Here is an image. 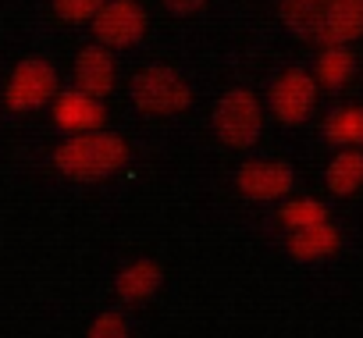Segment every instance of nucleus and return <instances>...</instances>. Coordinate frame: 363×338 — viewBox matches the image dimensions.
Segmentation results:
<instances>
[{
  "instance_id": "1a4fd4ad",
  "label": "nucleus",
  "mask_w": 363,
  "mask_h": 338,
  "mask_svg": "<svg viewBox=\"0 0 363 338\" xmlns=\"http://www.w3.org/2000/svg\"><path fill=\"white\" fill-rule=\"evenodd\" d=\"M104 118H107L104 114V103L93 93H86V89L61 93L57 103H54V121L65 132H93V128L104 125Z\"/></svg>"
},
{
  "instance_id": "7ed1b4c3",
  "label": "nucleus",
  "mask_w": 363,
  "mask_h": 338,
  "mask_svg": "<svg viewBox=\"0 0 363 338\" xmlns=\"http://www.w3.org/2000/svg\"><path fill=\"white\" fill-rule=\"evenodd\" d=\"M132 100L146 114H178L193 103V89L174 68L153 64L132 79Z\"/></svg>"
},
{
  "instance_id": "6e6552de",
  "label": "nucleus",
  "mask_w": 363,
  "mask_h": 338,
  "mask_svg": "<svg viewBox=\"0 0 363 338\" xmlns=\"http://www.w3.org/2000/svg\"><path fill=\"white\" fill-rule=\"evenodd\" d=\"M292 189L289 164L278 160H250L239 167V193L246 200H281Z\"/></svg>"
},
{
  "instance_id": "6ab92c4d",
  "label": "nucleus",
  "mask_w": 363,
  "mask_h": 338,
  "mask_svg": "<svg viewBox=\"0 0 363 338\" xmlns=\"http://www.w3.org/2000/svg\"><path fill=\"white\" fill-rule=\"evenodd\" d=\"M167 4V11H174V15H193V11H200L207 0H164Z\"/></svg>"
},
{
  "instance_id": "423d86ee",
  "label": "nucleus",
  "mask_w": 363,
  "mask_h": 338,
  "mask_svg": "<svg viewBox=\"0 0 363 338\" xmlns=\"http://www.w3.org/2000/svg\"><path fill=\"white\" fill-rule=\"evenodd\" d=\"M93 33L107 47H132L146 33V11L135 0H111V4H104L100 15L93 18Z\"/></svg>"
},
{
  "instance_id": "20e7f679",
  "label": "nucleus",
  "mask_w": 363,
  "mask_h": 338,
  "mask_svg": "<svg viewBox=\"0 0 363 338\" xmlns=\"http://www.w3.org/2000/svg\"><path fill=\"white\" fill-rule=\"evenodd\" d=\"M260 125H264L260 103H257V96H253L250 89H232V93H225V100H221L218 111H214V128H218L221 142H228V146H235V150L253 146L257 135H260Z\"/></svg>"
},
{
  "instance_id": "f3484780",
  "label": "nucleus",
  "mask_w": 363,
  "mask_h": 338,
  "mask_svg": "<svg viewBox=\"0 0 363 338\" xmlns=\"http://www.w3.org/2000/svg\"><path fill=\"white\" fill-rule=\"evenodd\" d=\"M104 4L107 0H54V11L65 22H86V18H96Z\"/></svg>"
},
{
  "instance_id": "f8f14e48",
  "label": "nucleus",
  "mask_w": 363,
  "mask_h": 338,
  "mask_svg": "<svg viewBox=\"0 0 363 338\" xmlns=\"http://www.w3.org/2000/svg\"><path fill=\"white\" fill-rule=\"evenodd\" d=\"M114 288H118V295L128 299V303L150 299V295L160 288V267H157L153 260H135V264H128V267L118 274Z\"/></svg>"
},
{
  "instance_id": "2eb2a0df",
  "label": "nucleus",
  "mask_w": 363,
  "mask_h": 338,
  "mask_svg": "<svg viewBox=\"0 0 363 338\" xmlns=\"http://www.w3.org/2000/svg\"><path fill=\"white\" fill-rule=\"evenodd\" d=\"M352 68H356V61H352L349 50L328 47V50L320 54V61H317V82H320L324 89H342V86L352 79Z\"/></svg>"
},
{
  "instance_id": "0eeeda50",
  "label": "nucleus",
  "mask_w": 363,
  "mask_h": 338,
  "mask_svg": "<svg viewBox=\"0 0 363 338\" xmlns=\"http://www.w3.org/2000/svg\"><path fill=\"white\" fill-rule=\"evenodd\" d=\"M313 93H317L313 79L306 72H299V68H289L271 86V107H274V114L285 125H303L310 118V111H313Z\"/></svg>"
},
{
  "instance_id": "ddd939ff",
  "label": "nucleus",
  "mask_w": 363,
  "mask_h": 338,
  "mask_svg": "<svg viewBox=\"0 0 363 338\" xmlns=\"http://www.w3.org/2000/svg\"><path fill=\"white\" fill-rule=\"evenodd\" d=\"M363 186V153L359 150H345L328 164V189L335 196H352Z\"/></svg>"
},
{
  "instance_id": "f03ea898",
  "label": "nucleus",
  "mask_w": 363,
  "mask_h": 338,
  "mask_svg": "<svg viewBox=\"0 0 363 338\" xmlns=\"http://www.w3.org/2000/svg\"><path fill=\"white\" fill-rule=\"evenodd\" d=\"M125 160H128L125 139L111 135V132H96V128L79 132L75 139H68L54 150V167L75 182H100V179L114 175L118 167H125Z\"/></svg>"
},
{
  "instance_id": "f257e3e1",
  "label": "nucleus",
  "mask_w": 363,
  "mask_h": 338,
  "mask_svg": "<svg viewBox=\"0 0 363 338\" xmlns=\"http://www.w3.org/2000/svg\"><path fill=\"white\" fill-rule=\"evenodd\" d=\"M281 22L306 43L342 47L363 36V0H281Z\"/></svg>"
},
{
  "instance_id": "9d476101",
  "label": "nucleus",
  "mask_w": 363,
  "mask_h": 338,
  "mask_svg": "<svg viewBox=\"0 0 363 338\" xmlns=\"http://www.w3.org/2000/svg\"><path fill=\"white\" fill-rule=\"evenodd\" d=\"M75 82H79V89H86L93 96L111 93L114 89V57L104 47H86L75 61Z\"/></svg>"
},
{
  "instance_id": "4468645a",
  "label": "nucleus",
  "mask_w": 363,
  "mask_h": 338,
  "mask_svg": "<svg viewBox=\"0 0 363 338\" xmlns=\"http://www.w3.org/2000/svg\"><path fill=\"white\" fill-rule=\"evenodd\" d=\"M324 139L331 146H363V107H342L324 121Z\"/></svg>"
},
{
  "instance_id": "39448f33",
  "label": "nucleus",
  "mask_w": 363,
  "mask_h": 338,
  "mask_svg": "<svg viewBox=\"0 0 363 338\" xmlns=\"http://www.w3.org/2000/svg\"><path fill=\"white\" fill-rule=\"evenodd\" d=\"M54 93H57V72H54V64H47L43 57H29V61H22L11 72V82H8L4 100H8L11 111H36Z\"/></svg>"
},
{
  "instance_id": "9b49d317",
  "label": "nucleus",
  "mask_w": 363,
  "mask_h": 338,
  "mask_svg": "<svg viewBox=\"0 0 363 338\" xmlns=\"http://www.w3.org/2000/svg\"><path fill=\"white\" fill-rule=\"evenodd\" d=\"M335 249H338V232L328 221L292 228V235H289V253L296 260H320V257H331Z\"/></svg>"
},
{
  "instance_id": "dca6fc26",
  "label": "nucleus",
  "mask_w": 363,
  "mask_h": 338,
  "mask_svg": "<svg viewBox=\"0 0 363 338\" xmlns=\"http://www.w3.org/2000/svg\"><path fill=\"white\" fill-rule=\"evenodd\" d=\"M320 221H328V210L317 200H292V203L281 207V225L285 228H306V225H320Z\"/></svg>"
},
{
  "instance_id": "a211bd4d",
  "label": "nucleus",
  "mask_w": 363,
  "mask_h": 338,
  "mask_svg": "<svg viewBox=\"0 0 363 338\" xmlns=\"http://www.w3.org/2000/svg\"><path fill=\"white\" fill-rule=\"evenodd\" d=\"M125 334H128V327L118 313H100L96 324L89 327V338H125Z\"/></svg>"
}]
</instances>
